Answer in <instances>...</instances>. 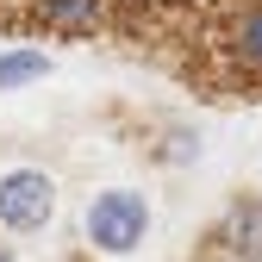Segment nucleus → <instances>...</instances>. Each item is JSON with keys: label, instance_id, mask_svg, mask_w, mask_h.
Wrapping results in <instances>:
<instances>
[{"label": "nucleus", "instance_id": "nucleus-8", "mask_svg": "<svg viewBox=\"0 0 262 262\" xmlns=\"http://www.w3.org/2000/svg\"><path fill=\"white\" fill-rule=\"evenodd\" d=\"M0 262H13V250H0Z\"/></svg>", "mask_w": 262, "mask_h": 262}, {"label": "nucleus", "instance_id": "nucleus-7", "mask_svg": "<svg viewBox=\"0 0 262 262\" xmlns=\"http://www.w3.org/2000/svg\"><path fill=\"white\" fill-rule=\"evenodd\" d=\"M200 156V131H187V125H169L162 131V144H156V162H169V169H181V162Z\"/></svg>", "mask_w": 262, "mask_h": 262}, {"label": "nucleus", "instance_id": "nucleus-3", "mask_svg": "<svg viewBox=\"0 0 262 262\" xmlns=\"http://www.w3.org/2000/svg\"><path fill=\"white\" fill-rule=\"evenodd\" d=\"M212 244H219L225 262H262V200H256V193H244V200L225 206Z\"/></svg>", "mask_w": 262, "mask_h": 262}, {"label": "nucleus", "instance_id": "nucleus-1", "mask_svg": "<svg viewBox=\"0 0 262 262\" xmlns=\"http://www.w3.org/2000/svg\"><path fill=\"white\" fill-rule=\"evenodd\" d=\"M88 244L100 256H131L144 237H150V193L138 187H106L88 200V219H81Z\"/></svg>", "mask_w": 262, "mask_h": 262}, {"label": "nucleus", "instance_id": "nucleus-2", "mask_svg": "<svg viewBox=\"0 0 262 262\" xmlns=\"http://www.w3.org/2000/svg\"><path fill=\"white\" fill-rule=\"evenodd\" d=\"M50 219H56V175L31 169V162L0 175V225H7L13 237L50 231Z\"/></svg>", "mask_w": 262, "mask_h": 262}, {"label": "nucleus", "instance_id": "nucleus-4", "mask_svg": "<svg viewBox=\"0 0 262 262\" xmlns=\"http://www.w3.org/2000/svg\"><path fill=\"white\" fill-rule=\"evenodd\" d=\"M113 13V0H31V19L44 31H62V38H88L100 31Z\"/></svg>", "mask_w": 262, "mask_h": 262}, {"label": "nucleus", "instance_id": "nucleus-6", "mask_svg": "<svg viewBox=\"0 0 262 262\" xmlns=\"http://www.w3.org/2000/svg\"><path fill=\"white\" fill-rule=\"evenodd\" d=\"M44 75H50V56H44V50H31V44H19V50L0 56V94H19V88L44 81Z\"/></svg>", "mask_w": 262, "mask_h": 262}, {"label": "nucleus", "instance_id": "nucleus-5", "mask_svg": "<svg viewBox=\"0 0 262 262\" xmlns=\"http://www.w3.org/2000/svg\"><path fill=\"white\" fill-rule=\"evenodd\" d=\"M225 56H231V69L262 81V0H250V7L231 13V25H225Z\"/></svg>", "mask_w": 262, "mask_h": 262}]
</instances>
